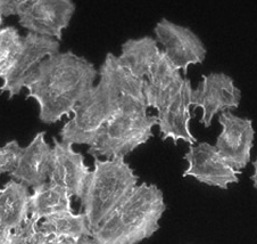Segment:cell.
Listing matches in <instances>:
<instances>
[{
  "mask_svg": "<svg viewBox=\"0 0 257 244\" xmlns=\"http://www.w3.org/2000/svg\"><path fill=\"white\" fill-rule=\"evenodd\" d=\"M95 64L71 50L59 51L42 62L25 86L27 98L39 106V121L55 125L70 117L76 105L95 87Z\"/></svg>",
  "mask_w": 257,
  "mask_h": 244,
  "instance_id": "6da1fadb",
  "label": "cell"
},
{
  "mask_svg": "<svg viewBox=\"0 0 257 244\" xmlns=\"http://www.w3.org/2000/svg\"><path fill=\"white\" fill-rule=\"evenodd\" d=\"M165 211L161 188L143 183L92 230L91 238L96 244H139L160 229Z\"/></svg>",
  "mask_w": 257,
  "mask_h": 244,
  "instance_id": "7a4b0ae2",
  "label": "cell"
},
{
  "mask_svg": "<svg viewBox=\"0 0 257 244\" xmlns=\"http://www.w3.org/2000/svg\"><path fill=\"white\" fill-rule=\"evenodd\" d=\"M93 159V170L81 198L83 213L91 230L96 229L130 195L139 181L124 157Z\"/></svg>",
  "mask_w": 257,
  "mask_h": 244,
  "instance_id": "3957f363",
  "label": "cell"
},
{
  "mask_svg": "<svg viewBox=\"0 0 257 244\" xmlns=\"http://www.w3.org/2000/svg\"><path fill=\"white\" fill-rule=\"evenodd\" d=\"M146 101L121 98L119 108L107 121L88 154L93 157H125L154 137L156 115L147 113Z\"/></svg>",
  "mask_w": 257,
  "mask_h": 244,
  "instance_id": "277c9868",
  "label": "cell"
},
{
  "mask_svg": "<svg viewBox=\"0 0 257 244\" xmlns=\"http://www.w3.org/2000/svg\"><path fill=\"white\" fill-rule=\"evenodd\" d=\"M99 81L73 111V117L59 130L61 140L88 145L96 142L102 128L119 108L121 94L108 70L100 65Z\"/></svg>",
  "mask_w": 257,
  "mask_h": 244,
  "instance_id": "5b68a950",
  "label": "cell"
},
{
  "mask_svg": "<svg viewBox=\"0 0 257 244\" xmlns=\"http://www.w3.org/2000/svg\"><path fill=\"white\" fill-rule=\"evenodd\" d=\"M76 10L71 0H21L17 17L28 32L62 40Z\"/></svg>",
  "mask_w": 257,
  "mask_h": 244,
  "instance_id": "8992f818",
  "label": "cell"
},
{
  "mask_svg": "<svg viewBox=\"0 0 257 244\" xmlns=\"http://www.w3.org/2000/svg\"><path fill=\"white\" fill-rule=\"evenodd\" d=\"M154 33L156 41L163 46V51L173 65L186 74L190 65L201 64L206 58V46L190 28L163 17L156 23Z\"/></svg>",
  "mask_w": 257,
  "mask_h": 244,
  "instance_id": "52a82bcc",
  "label": "cell"
},
{
  "mask_svg": "<svg viewBox=\"0 0 257 244\" xmlns=\"http://www.w3.org/2000/svg\"><path fill=\"white\" fill-rule=\"evenodd\" d=\"M59 41L53 38L28 32L23 37L20 55L0 86V95L7 94L8 100L21 95L34 72L47 57L59 53Z\"/></svg>",
  "mask_w": 257,
  "mask_h": 244,
  "instance_id": "ba28073f",
  "label": "cell"
},
{
  "mask_svg": "<svg viewBox=\"0 0 257 244\" xmlns=\"http://www.w3.org/2000/svg\"><path fill=\"white\" fill-rule=\"evenodd\" d=\"M241 91L233 79L224 72H212L201 76V81L191 93V106L203 110L200 123L209 128L216 114L237 109L240 105Z\"/></svg>",
  "mask_w": 257,
  "mask_h": 244,
  "instance_id": "9c48e42d",
  "label": "cell"
},
{
  "mask_svg": "<svg viewBox=\"0 0 257 244\" xmlns=\"http://www.w3.org/2000/svg\"><path fill=\"white\" fill-rule=\"evenodd\" d=\"M218 123L222 127L217 136L216 147L224 161L235 171L245 169L250 161L254 146L255 130L250 119L241 118L231 111L218 114Z\"/></svg>",
  "mask_w": 257,
  "mask_h": 244,
  "instance_id": "30bf717a",
  "label": "cell"
},
{
  "mask_svg": "<svg viewBox=\"0 0 257 244\" xmlns=\"http://www.w3.org/2000/svg\"><path fill=\"white\" fill-rule=\"evenodd\" d=\"M183 159L188 162L183 177H192L201 184L221 190H228L230 184L239 183L240 173L226 164L216 147L207 142L190 145Z\"/></svg>",
  "mask_w": 257,
  "mask_h": 244,
  "instance_id": "8fae6325",
  "label": "cell"
},
{
  "mask_svg": "<svg viewBox=\"0 0 257 244\" xmlns=\"http://www.w3.org/2000/svg\"><path fill=\"white\" fill-rule=\"evenodd\" d=\"M90 173L83 154L74 151L72 144L64 143L54 137L48 182L81 200Z\"/></svg>",
  "mask_w": 257,
  "mask_h": 244,
  "instance_id": "7c38bea8",
  "label": "cell"
},
{
  "mask_svg": "<svg viewBox=\"0 0 257 244\" xmlns=\"http://www.w3.org/2000/svg\"><path fill=\"white\" fill-rule=\"evenodd\" d=\"M192 89L190 79L185 78L177 95L158 111L157 126L160 128L162 140L172 139L175 145L179 140L190 145H195L197 142L196 137L190 131Z\"/></svg>",
  "mask_w": 257,
  "mask_h": 244,
  "instance_id": "4fadbf2b",
  "label": "cell"
},
{
  "mask_svg": "<svg viewBox=\"0 0 257 244\" xmlns=\"http://www.w3.org/2000/svg\"><path fill=\"white\" fill-rule=\"evenodd\" d=\"M183 79L180 71L173 65L161 49L155 64L144 80V95L147 108L162 110L181 88Z\"/></svg>",
  "mask_w": 257,
  "mask_h": 244,
  "instance_id": "5bb4252c",
  "label": "cell"
},
{
  "mask_svg": "<svg viewBox=\"0 0 257 244\" xmlns=\"http://www.w3.org/2000/svg\"><path fill=\"white\" fill-rule=\"evenodd\" d=\"M53 146L46 140V131L36 134L31 142L23 147L16 169L10 175L28 187H36L48 182Z\"/></svg>",
  "mask_w": 257,
  "mask_h": 244,
  "instance_id": "9a60e30c",
  "label": "cell"
},
{
  "mask_svg": "<svg viewBox=\"0 0 257 244\" xmlns=\"http://www.w3.org/2000/svg\"><path fill=\"white\" fill-rule=\"evenodd\" d=\"M30 193L24 184L10 179L0 190V226L14 230L30 218Z\"/></svg>",
  "mask_w": 257,
  "mask_h": 244,
  "instance_id": "2e32d148",
  "label": "cell"
},
{
  "mask_svg": "<svg viewBox=\"0 0 257 244\" xmlns=\"http://www.w3.org/2000/svg\"><path fill=\"white\" fill-rule=\"evenodd\" d=\"M161 53L155 38L145 36L127 39L121 46L118 61L132 75L145 80Z\"/></svg>",
  "mask_w": 257,
  "mask_h": 244,
  "instance_id": "e0dca14e",
  "label": "cell"
},
{
  "mask_svg": "<svg viewBox=\"0 0 257 244\" xmlns=\"http://www.w3.org/2000/svg\"><path fill=\"white\" fill-rule=\"evenodd\" d=\"M73 196L50 182L33 187L30 196V218L38 222L63 212H72Z\"/></svg>",
  "mask_w": 257,
  "mask_h": 244,
  "instance_id": "ac0fdd59",
  "label": "cell"
},
{
  "mask_svg": "<svg viewBox=\"0 0 257 244\" xmlns=\"http://www.w3.org/2000/svg\"><path fill=\"white\" fill-rule=\"evenodd\" d=\"M39 228L45 237L56 236L80 241L81 238L91 237L92 235V230L83 212H63L48 217L39 222Z\"/></svg>",
  "mask_w": 257,
  "mask_h": 244,
  "instance_id": "d6986e66",
  "label": "cell"
},
{
  "mask_svg": "<svg viewBox=\"0 0 257 244\" xmlns=\"http://www.w3.org/2000/svg\"><path fill=\"white\" fill-rule=\"evenodd\" d=\"M23 37L15 27L0 29V79L10 74L22 48Z\"/></svg>",
  "mask_w": 257,
  "mask_h": 244,
  "instance_id": "ffe728a7",
  "label": "cell"
},
{
  "mask_svg": "<svg viewBox=\"0 0 257 244\" xmlns=\"http://www.w3.org/2000/svg\"><path fill=\"white\" fill-rule=\"evenodd\" d=\"M44 235L39 228V222L32 218L24 222L22 226L12 232L11 244H41Z\"/></svg>",
  "mask_w": 257,
  "mask_h": 244,
  "instance_id": "44dd1931",
  "label": "cell"
},
{
  "mask_svg": "<svg viewBox=\"0 0 257 244\" xmlns=\"http://www.w3.org/2000/svg\"><path fill=\"white\" fill-rule=\"evenodd\" d=\"M22 152L23 147L15 139L0 146V177L5 174L10 176L16 169Z\"/></svg>",
  "mask_w": 257,
  "mask_h": 244,
  "instance_id": "7402d4cb",
  "label": "cell"
},
{
  "mask_svg": "<svg viewBox=\"0 0 257 244\" xmlns=\"http://www.w3.org/2000/svg\"><path fill=\"white\" fill-rule=\"evenodd\" d=\"M21 0H0V16H17Z\"/></svg>",
  "mask_w": 257,
  "mask_h": 244,
  "instance_id": "603a6c76",
  "label": "cell"
},
{
  "mask_svg": "<svg viewBox=\"0 0 257 244\" xmlns=\"http://www.w3.org/2000/svg\"><path fill=\"white\" fill-rule=\"evenodd\" d=\"M81 241V239H80ZM80 241L72 238H65V237H56V236H44L41 244H79Z\"/></svg>",
  "mask_w": 257,
  "mask_h": 244,
  "instance_id": "cb8c5ba5",
  "label": "cell"
},
{
  "mask_svg": "<svg viewBox=\"0 0 257 244\" xmlns=\"http://www.w3.org/2000/svg\"><path fill=\"white\" fill-rule=\"evenodd\" d=\"M12 232L13 230L4 228L0 226V244H11Z\"/></svg>",
  "mask_w": 257,
  "mask_h": 244,
  "instance_id": "d4e9b609",
  "label": "cell"
},
{
  "mask_svg": "<svg viewBox=\"0 0 257 244\" xmlns=\"http://www.w3.org/2000/svg\"><path fill=\"white\" fill-rule=\"evenodd\" d=\"M252 168H254V173H252L251 177H250V181L252 182V185L257 190V157L256 160L252 162Z\"/></svg>",
  "mask_w": 257,
  "mask_h": 244,
  "instance_id": "484cf974",
  "label": "cell"
},
{
  "mask_svg": "<svg viewBox=\"0 0 257 244\" xmlns=\"http://www.w3.org/2000/svg\"><path fill=\"white\" fill-rule=\"evenodd\" d=\"M79 244H96V243L93 242V239L91 237H83V238H81Z\"/></svg>",
  "mask_w": 257,
  "mask_h": 244,
  "instance_id": "4316f807",
  "label": "cell"
},
{
  "mask_svg": "<svg viewBox=\"0 0 257 244\" xmlns=\"http://www.w3.org/2000/svg\"><path fill=\"white\" fill-rule=\"evenodd\" d=\"M3 22H4V19L2 16H0V27H2V24H3Z\"/></svg>",
  "mask_w": 257,
  "mask_h": 244,
  "instance_id": "83f0119b",
  "label": "cell"
},
{
  "mask_svg": "<svg viewBox=\"0 0 257 244\" xmlns=\"http://www.w3.org/2000/svg\"><path fill=\"white\" fill-rule=\"evenodd\" d=\"M0 190H2V188H0Z\"/></svg>",
  "mask_w": 257,
  "mask_h": 244,
  "instance_id": "f1b7e54d",
  "label": "cell"
}]
</instances>
